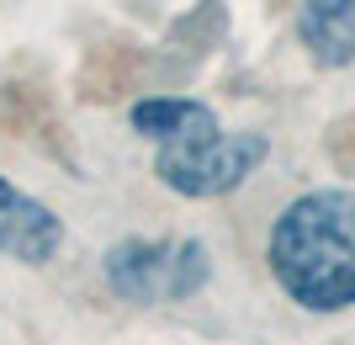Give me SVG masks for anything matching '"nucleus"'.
<instances>
[{"instance_id": "nucleus-1", "label": "nucleus", "mask_w": 355, "mask_h": 345, "mask_svg": "<svg viewBox=\"0 0 355 345\" xmlns=\"http://www.w3.org/2000/svg\"><path fill=\"white\" fill-rule=\"evenodd\" d=\"M270 271L292 303L340 314L355 303V192H308L270 228Z\"/></svg>"}, {"instance_id": "nucleus-2", "label": "nucleus", "mask_w": 355, "mask_h": 345, "mask_svg": "<svg viewBox=\"0 0 355 345\" xmlns=\"http://www.w3.org/2000/svg\"><path fill=\"white\" fill-rule=\"evenodd\" d=\"M212 276L207 244L196 239H122L106 250V287L128 303H180Z\"/></svg>"}, {"instance_id": "nucleus-3", "label": "nucleus", "mask_w": 355, "mask_h": 345, "mask_svg": "<svg viewBox=\"0 0 355 345\" xmlns=\"http://www.w3.org/2000/svg\"><path fill=\"white\" fill-rule=\"evenodd\" d=\"M270 138L266 133H202L170 149H154V176L180 196H228L254 170L266 165Z\"/></svg>"}, {"instance_id": "nucleus-4", "label": "nucleus", "mask_w": 355, "mask_h": 345, "mask_svg": "<svg viewBox=\"0 0 355 345\" xmlns=\"http://www.w3.org/2000/svg\"><path fill=\"white\" fill-rule=\"evenodd\" d=\"M64 250V218L0 176V255L21 266H48Z\"/></svg>"}, {"instance_id": "nucleus-5", "label": "nucleus", "mask_w": 355, "mask_h": 345, "mask_svg": "<svg viewBox=\"0 0 355 345\" xmlns=\"http://www.w3.org/2000/svg\"><path fill=\"white\" fill-rule=\"evenodd\" d=\"M128 122H133V133L148 138L154 149L218 133V112H212L207 101H191V96H144V101L128 112Z\"/></svg>"}, {"instance_id": "nucleus-6", "label": "nucleus", "mask_w": 355, "mask_h": 345, "mask_svg": "<svg viewBox=\"0 0 355 345\" xmlns=\"http://www.w3.org/2000/svg\"><path fill=\"white\" fill-rule=\"evenodd\" d=\"M297 37L329 69L355 64V0H302L297 6Z\"/></svg>"}]
</instances>
